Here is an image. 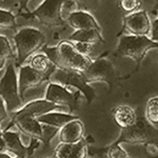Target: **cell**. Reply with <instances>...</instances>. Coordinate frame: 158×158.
Instances as JSON below:
<instances>
[{
  "label": "cell",
  "mask_w": 158,
  "mask_h": 158,
  "mask_svg": "<svg viewBox=\"0 0 158 158\" xmlns=\"http://www.w3.org/2000/svg\"><path fill=\"white\" fill-rule=\"evenodd\" d=\"M41 52L45 53L57 68L78 71L83 73L91 64L90 56L79 53L70 40H61L56 47H43Z\"/></svg>",
  "instance_id": "6da1fadb"
},
{
  "label": "cell",
  "mask_w": 158,
  "mask_h": 158,
  "mask_svg": "<svg viewBox=\"0 0 158 158\" xmlns=\"http://www.w3.org/2000/svg\"><path fill=\"white\" fill-rule=\"evenodd\" d=\"M13 41L16 50L15 63L17 68H20L44 47L47 35L35 27H23L15 32Z\"/></svg>",
  "instance_id": "7a4b0ae2"
},
{
  "label": "cell",
  "mask_w": 158,
  "mask_h": 158,
  "mask_svg": "<svg viewBox=\"0 0 158 158\" xmlns=\"http://www.w3.org/2000/svg\"><path fill=\"white\" fill-rule=\"evenodd\" d=\"M16 68L15 59L10 60L4 69L3 75L0 77V95L6 101L10 114L17 113L24 106L19 93L18 75Z\"/></svg>",
  "instance_id": "3957f363"
},
{
  "label": "cell",
  "mask_w": 158,
  "mask_h": 158,
  "mask_svg": "<svg viewBox=\"0 0 158 158\" xmlns=\"http://www.w3.org/2000/svg\"><path fill=\"white\" fill-rule=\"evenodd\" d=\"M62 1L63 0H44L35 11L29 14H22L21 16L27 19L35 20L38 24L48 27L49 30L59 29L68 25L61 17Z\"/></svg>",
  "instance_id": "277c9868"
},
{
  "label": "cell",
  "mask_w": 158,
  "mask_h": 158,
  "mask_svg": "<svg viewBox=\"0 0 158 158\" xmlns=\"http://www.w3.org/2000/svg\"><path fill=\"white\" fill-rule=\"evenodd\" d=\"M152 49H158V42L148 37V35H124L118 42L117 53L136 61H141L148 51Z\"/></svg>",
  "instance_id": "5b68a950"
},
{
  "label": "cell",
  "mask_w": 158,
  "mask_h": 158,
  "mask_svg": "<svg viewBox=\"0 0 158 158\" xmlns=\"http://www.w3.org/2000/svg\"><path fill=\"white\" fill-rule=\"evenodd\" d=\"M49 81L76 89L82 94L83 97L85 98V101H88L89 103L92 102L96 96L95 91L91 88L90 83H88L85 80L82 73L78 72V71L56 68L54 72L50 75Z\"/></svg>",
  "instance_id": "8992f818"
},
{
  "label": "cell",
  "mask_w": 158,
  "mask_h": 158,
  "mask_svg": "<svg viewBox=\"0 0 158 158\" xmlns=\"http://www.w3.org/2000/svg\"><path fill=\"white\" fill-rule=\"evenodd\" d=\"M82 94L76 89L49 81L47 85L44 99L51 101V102L59 104V106H69L71 111L74 112V110H77L79 103L82 99Z\"/></svg>",
  "instance_id": "52a82bcc"
},
{
  "label": "cell",
  "mask_w": 158,
  "mask_h": 158,
  "mask_svg": "<svg viewBox=\"0 0 158 158\" xmlns=\"http://www.w3.org/2000/svg\"><path fill=\"white\" fill-rule=\"evenodd\" d=\"M51 73H42L35 70L30 64H23L19 68L18 74V85L19 93L22 100L27 92L33 89L39 88L40 85L48 82Z\"/></svg>",
  "instance_id": "ba28073f"
},
{
  "label": "cell",
  "mask_w": 158,
  "mask_h": 158,
  "mask_svg": "<svg viewBox=\"0 0 158 158\" xmlns=\"http://www.w3.org/2000/svg\"><path fill=\"white\" fill-rule=\"evenodd\" d=\"M114 75H115V69L113 63L106 58H98L92 60L91 64L82 73L83 78L88 83L97 82V81L111 82Z\"/></svg>",
  "instance_id": "9c48e42d"
},
{
  "label": "cell",
  "mask_w": 158,
  "mask_h": 158,
  "mask_svg": "<svg viewBox=\"0 0 158 158\" xmlns=\"http://www.w3.org/2000/svg\"><path fill=\"white\" fill-rule=\"evenodd\" d=\"M124 27L132 34L146 36L151 32L152 23L148 13L144 10H138L136 12L130 13L123 19Z\"/></svg>",
  "instance_id": "30bf717a"
},
{
  "label": "cell",
  "mask_w": 158,
  "mask_h": 158,
  "mask_svg": "<svg viewBox=\"0 0 158 158\" xmlns=\"http://www.w3.org/2000/svg\"><path fill=\"white\" fill-rule=\"evenodd\" d=\"M12 123L16 124L22 133L30 136L31 138L41 140L42 137V123L37 120L36 117L29 115H16L12 118Z\"/></svg>",
  "instance_id": "8fae6325"
},
{
  "label": "cell",
  "mask_w": 158,
  "mask_h": 158,
  "mask_svg": "<svg viewBox=\"0 0 158 158\" xmlns=\"http://www.w3.org/2000/svg\"><path fill=\"white\" fill-rule=\"evenodd\" d=\"M148 139L147 130L144 124L141 121H137L134 126L130 128L121 129L120 135L114 141V144H121V143H144Z\"/></svg>",
  "instance_id": "7c38bea8"
},
{
  "label": "cell",
  "mask_w": 158,
  "mask_h": 158,
  "mask_svg": "<svg viewBox=\"0 0 158 158\" xmlns=\"http://www.w3.org/2000/svg\"><path fill=\"white\" fill-rule=\"evenodd\" d=\"M83 123L78 118L68 122L59 130V140L61 143H78L85 139Z\"/></svg>",
  "instance_id": "4fadbf2b"
},
{
  "label": "cell",
  "mask_w": 158,
  "mask_h": 158,
  "mask_svg": "<svg viewBox=\"0 0 158 158\" xmlns=\"http://www.w3.org/2000/svg\"><path fill=\"white\" fill-rule=\"evenodd\" d=\"M89 142L85 139L78 143H61L56 148V158H88Z\"/></svg>",
  "instance_id": "5bb4252c"
},
{
  "label": "cell",
  "mask_w": 158,
  "mask_h": 158,
  "mask_svg": "<svg viewBox=\"0 0 158 158\" xmlns=\"http://www.w3.org/2000/svg\"><path fill=\"white\" fill-rule=\"evenodd\" d=\"M68 25H70L74 31L77 30H86V29H98L100 30L98 22L93 17L90 12L83 11V10H77L73 12L69 16L67 20Z\"/></svg>",
  "instance_id": "9a60e30c"
},
{
  "label": "cell",
  "mask_w": 158,
  "mask_h": 158,
  "mask_svg": "<svg viewBox=\"0 0 158 158\" xmlns=\"http://www.w3.org/2000/svg\"><path fill=\"white\" fill-rule=\"evenodd\" d=\"M3 139L6 141V150L14 156H19L21 158L30 157L29 148L23 146L21 142L18 133L12 131H3Z\"/></svg>",
  "instance_id": "2e32d148"
},
{
  "label": "cell",
  "mask_w": 158,
  "mask_h": 158,
  "mask_svg": "<svg viewBox=\"0 0 158 158\" xmlns=\"http://www.w3.org/2000/svg\"><path fill=\"white\" fill-rule=\"evenodd\" d=\"M37 120L42 124H48V126H53L58 129H61L63 126L68 123V122L74 120V119L78 118L77 116L73 115L71 113L67 112H59V111H53L49 112L47 114H43L36 117Z\"/></svg>",
  "instance_id": "e0dca14e"
},
{
  "label": "cell",
  "mask_w": 158,
  "mask_h": 158,
  "mask_svg": "<svg viewBox=\"0 0 158 158\" xmlns=\"http://www.w3.org/2000/svg\"><path fill=\"white\" fill-rule=\"evenodd\" d=\"M113 117L116 124L120 129L130 128L137 122L136 113L131 106H118L114 109Z\"/></svg>",
  "instance_id": "ac0fdd59"
},
{
  "label": "cell",
  "mask_w": 158,
  "mask_h": 158,
  "mask_svg": "<svg viewBox=\"0 0 158 158\" xmlns=\"http://www.w3.org/2000/svg\"><path fill=\"white\" fill-rule=\"evenodd\" d=\"M24 64H30L31 67L35 70L39 71L42 73H51L54 72V70L57 67L51 61V59L48 57V55L43 52H37L30 58Z\"/></svg>",
  "instance_id": "d6986e66"
},
{
  "label": "cell",
  "mask_w": 158,
  "mask_h": 158,
  "mask_svg": "<svg viewBox=\"0 0 158 158\" xmlns=\"http://www.w3.org/2000/svg\"><path fill=\"white\" fill-rule=\"evenodd\" d=\"M65 39L70 40V41L88 42V43H92V44L103 41V38L101 36V32L98 29H86V30L74 31L73 34L69 38H65Z\"/></svg>",
  "instance_id": "ffe728a7"
},
{
  "label": "cell",
  "mask_w": 158,
  "mask_h": 158,
  "mask_svg": "<svg viewBox=\"0 0 158 158\" xmlns=\"http://www.w3.org/2000/svg\"><path fill=\"white\" fill-rule=\"evenodd\" d=\"M14 59V53L10 40L0 34V72L4 70L10 60Z\"/></svg>",
  "instance_id": "44dd1931"
},
{
  "label": "cell",
  "mask_w": 158,
  "mask_h": 158,
  "mask_svg": "<svg viewBox=\"0 0 158 158\" xmlns=\"http://www.w3.org/2000/svg\"><path fill=\"white\" fill-rule=\"evenodd\" d=\"M146 118L152 124L158 123V97H152L148 100L146 106Z\"/></svg>",
  "instance_id": "7402d4cb"
},
{
  "label": "cell",
  "mask_w": 158,
  "mask_h": 158,
  "mask_svg": "<svg viewBox=\"0 0 158 158\" xmlns=\"http://www.w3.org/2000/svg\"><path fill=\"white\" fill-rule=\"evenodd\" d=\"M102 154H106L108 158H129L128 153L126 152V150L120 144L112 143L111 146L100 150L99 153H97L96 155H102Z\"/></svg>",
  "instance_id": "603a6c76"
},
{
  "label": "cell",
  "mask_w": 158,
  "mask_h": 158,
  "mask_svg": "<svg viewBox=\"0 0 158 158\" xmlns=\"http://www.w3.org/2000/svg\"><path fill=\"white\" fill-rule=\"evenodd\" d=\"M16 29V17L14 13L0 9V30Z\"/></svg>",
  "instance_id": "cb8c5ba5"
},
{
  "label": "cell",
  "mask_w": 158,
  "mask_h": 158,
  "mask_svg": "<svg viewBox=\"0 0 158 158\" xmlns=\"http://www.w3.org/2000/svg\"><path fill=\"white\" fill-rule=\"evenodd\" d=\"M59 130L56 127L53 126H48V124H42V137H41V142L44 144L45 148H48L51 143L52 140L57 134H59Z\"/></svg>",
  "instance_id": "d4e9b609"
},
{
  "label": "cell",
  "mask_w": 158,
  "mask_h": 158,
  "mask_svg": "<svg viewBox=\"0 0 158 158\" xmlns=\"http://www.w3.org/2000/svg\"><path fill=\"white\" fill-rule=\"evenodd\" d=\"M77 10H79V7L74 0H63L61 4V17L67 22L69 16Z\"/></svg>",
  "instance_id": "484cf974"
},
{
  "label": "cell",
  "mask_w": 158,
  "mask_h": 158,
  "mask_svg": "<svg viewBox=\"0 0 158 158\" xmlns=\"http://www.w3.org/2000/svg\"><path fill=\"white\" fill-rule=\"evenodd\" d=\"M77 3L79 10H83L86 12H93L99 9L100 0H74Z\"/></svg>",
  "instance_id": "4316f807"
},
{
  "label": "cell",
  "mask_w": 158,
  "mask_h": 158,
  "mask_svg": "<svg viewBox=\"0 0 158 158\" xmlns=\"http://www.w3.org/2000/svg\"><path fill=\"white\" fill-rule=\"evenodd\" d=\"M141 2L140 0H119V6L123 12L133 13L139 10Z\"/></svg>",
  "instance_id": "83f0119b"
},
{
  "label": "cell",
  "mask_w": 158,
  "mask_h": 158,
  "mask_svg": "<svg viewBox=\"0 0 158 158\" xmlns=\"http://www.w3.org/2000/svg\"><path fill=\"white\" fill-rule=\"evenodd\" d=\"M74 44V47L76 48V50L78 51L79 53H81L82 55L85 56H90V54L93 51V47L94 44L92 43H88V42H80V41H71Z\"/></svg>",
  "instance_id": "f1b7e54d"
},
{
  "label": "cell",
  "mask_w": 158,
  "mask_h": 158,
  "mask_svg": "<svg viewBox=\"0 0 158 158\" xmlns=\"http://www.w3.org/2000/svg\"><path fill=\"white\" fill-rule=\"evenodd\" d=\"M9 111H7V106H6V103L4 101V99L1 97L0 95V123H1L3 120L9 117Z\"/></svg>",
  "instance_id": "f546056e"
},
{
  "label": "cell",
  "mask_w": 158,
  "mask_h": 158,
  "mask_svg": "<svg viewBox=\"0 0 158 158\" xmlns=\"http://www.w3.org/2000/svg\"><path fill=\"white\" fill-rule=\"evenodd\" d=\"M150 34H151V36L150 37H151L154 41L158 42V18L152 23V27H151V32H150Z\"/></svg>",
  "instance_id": "4dcf8cb0"
},
{
  "label": "cell",
  "mask_w": 158,
  "mask_h": 158,
  "mask_svg": "<svg viewBox=\"0 0 158 158\" xmlns=\"http://www.w3.org/2000/svg\"><path fill=\"white\" fill-rule=\"evenodd\" d=\"M147 153L152 157H155L158 155V147L154 143H148L146 146Z\"/></svg>",
  "instance_id": "1f68e13d"
},
{
  "label": "cell",
  "mask_w": 158,
  "mask_h": 158,
  "mask_svg": "<svg viewBox=\"0 0 158 158\" xmlns=\"http://www.w3.org/2000/svg\"><path fill=\"white\" fill-rule=\"evenodd\" d=\"M0 152H7L6 141L3 139V130L0 127Z\"/></svg>",
  "instance_id": "d6a6232c"
},
{
  "label": "cell",
  "mask_w": 158,
  "mask_h": 158,
  "mask_svg": "<svg viewBox=\"0 0 158 158\" xmlns=\"http://www.w3.org/2000/svg\"><path fill=\"white\" fill-rule=\"evenodd\" d=\"M0 158H13V157H11V155L7 154L6 152H0Z\"/></svg>",
  "instance_id": "836d02e7"
},
{
  "label": "cell",
  "mask_w": 158,
  "mask_h": 158,
  "mask_svg": "<svg viewBox=\"0 0 158 158\" xmlns=\"http://www.w3.org/2000/svg\"><path fill=\"white\" fill-rule=\"evenodd\" d=\"M13 158H21V157H19V156H14Z\"/></svg>",
  "instance_id": "e575fe53"
},
{
  "label": "cell",
  "mask_w": 158,
  "mask_h": 158,
  "mask_svg": "<svg viewBox=\"0 0 158 158\" xmlns=\"http://www.w3.org/2000/svg\"><path fill=\"white\" fill-rule=\"evenodd\" d=\"M49 158H56L55 156H52V157H49Z\"/></svg>",
  "instance_id": "d590c367"
}]
</instances>
